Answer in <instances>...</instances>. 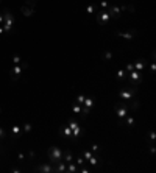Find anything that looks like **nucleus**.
<instances>
[{"label":"nucleus","instance_id":"f257e3e1","mask_svg":"<svg viewBox=\"0 0 156 173\" xmlns=\"http://www.w3.org/2000/svg\"><path fill=\"white\" fill-rule=\"evenodd\" d=\"M3 30H5V33H9L11 30H13V27H14V16L11 11H8V9H5L3 11Z\"/></svg>","mask_w":156,"mask_h":173},{"label":"nucleus","instance_id":"f03ea898","mask_svg":"<svg viewBox=\"0 0 156 173\" xmlns=\"http://www.w3.org/2000/svg\"><path fill=\"white\" fill-rule=\"evenodd\" d=\"M134 92H137V88H133V86H128V88H124L119 92L120 98L124 101H131L134 100Z\"/></svg>","mask_w":156,"mask_h":173},{"label":"nucleus","instance_id":"7ed1b4c3","mask_svg":"<svg viewBox=\"0 0 156 173\" xmlns=\"http://www.w3.org/2000/svg\"><path fill=\"white\" fill-rule=\"evenodd\" d=\"M63 158V151H61L58 147H52L48 150V159H50V164H56V162L61 161Z\"/></svg>","mask_w":156,"mask_h":173},{"label":"nucleus","instance_id":"20e7f679","mask_svg":"<svg viewBox=\"0 0 156 173\" xmlns=\"http://www.w3.org/2000/svg\"><path fill=\"white\" fill-rule=\"evenodd\" d=\"M28 67V64L27 62H22L19 64V66H11V70H9V77L13 81H16L19 77H20V73H22V69H27Z\"/></svg>","mask_w":156,"mask_h":173},{"label":"nucleus","instance_id":"39448f33","mask_svg":"<svg viewBox=\"0 0 156 173\" xmlns=\"http://www.w3.org/2000/svg\"><path fill=\"white\" fill-rule=\"evenodd\" d=\"M125 9H126V6H114V5H109L106 11L109 13L111 17H116V19H117V17L120 16V13L125 11Z\"/></svg>","mask_w":156,"mask_h":173},{"label":"nucleus","instance_id":"423d86ee","mask_svg":"<svg viewBox=\"0 0 156 173\" xmlns=\"http://www.w3.org/2000/svg\"><path fill=\"white\" fill-rule=\"evenodd\" d=\"M109 19H111V16L108 11H97V20L100 25H105Z\"/></svg>","mask_w":156,"mask_h":173},{"label":"nucleus","instance_id":"0eeeda50","mask_svg":"<svg viewBox=\"0 0 156 173\" xmlns=\"http://www.w3.org/2000/svg\"><path fill=\"white\" fill-rule=\"evenodd\" d=\"M116 112H117V116H119V118H120V123L125 120V117H126L128 114H130L126 108H124V106H119V105H116Z\"/></svg>","mask_w":156,"mask_h":173},{"label":"nucleus","instance_id":"6e6552de","mask_svg":"<svg viewBox=\"0 0 156 173\" xmlns=\"http://www.w3.org/2000/svg\"><path fill=\"white\" fill-rule=\"evenodd\" d=\"M117 36H120V37H124V39H133V37L136 36V31H117L116 33Z\"/></svg>","mask_w":156,"mask_h":173},{"label":"nucleus","instance_id":"1a4fd4ad","mask_svg":"<svg viewBox=\"0 0 156 173\" xmlns=\"http://www.w3.org/2000/svg\"><path fill=\"white\" fill-rule=\"evenodd\" d=\"M20 11H22V14H24L25 17H30V16H33V13H35V8L28 6V5H24V6L20 8Z\"/></svg>","mask_w":156,"mask_h":173},{"label":"nucleus","instance_id":"9d476101","mask_svg":"<svg viewBox=\"0 0 156 173\" xmlns=\"http://www.w3.org/2000/svg\"><path fill=\"white\" fill-rule=\"evenodd\" d=\"M35 170H36V172H53V167L50 165V164H44V165L35 167Z\"/></svg>","mask_w":156,"mask_h":173},{"label":"nucleus","instance_id":"9b49d317","mask_svg":"<svg viewBox=\"0 0 156 173\" xmlns=\"http://www.w3.org/2000/svg\"><path fill=\"white\" fill-rule=\"evenodd\" d=\"M66 169H67L66 162L59 161V162H56V167H53V172H66Z\"/></svg>","mask_w":156,"mask_h":173},{"label":"nucleus","instance_id":"f8f14e48","mask_svg":"<svg viewBox=\"0 0 156 173\" xmlns=\"http://www.w3.org/2000/svg\"><path fill=\"white\" fill-rule=\"evenodd\" d=\"M22 133V126L19 125H14L11 128V137H19V134Z\"/></svg>","mask_w":156,"mask_h":173},{"label":"nucleus","instance_id":"ddd939ff","mask_svg":"<svg viewBox=\"0 0 156 173\" xmlns=\"http://www.w3.org/2000/svg\"><path fill=\"white\" fill-rule=\"evenodd\" d=\"M133 67H134V70H142L145 67V61H144V59H137V61L133 64Z\"/></svg>","mask_w":156,"mask_h":173},{"label":"nucleus","instance_id":"4468645a","mask_svg":"<svg viewBox=\"0 0 156 173\" xmlns=\"http://www.w3.org/2000/svg\"><path fill=\"white\" fill-rule=\"evenodd\" d=\"M63 154H64V162H66V164H69V162H72V161H74V154H72L69 150H66Z\"/></svg>","mask_w":156,"mask_h":173},{"label":"nucleus","instance_id":"2eb2a0df","mask_svg":"<svg viewBox=\"0 0 156 173\" xmlns=\"http://www.w3.org/2000/svg\"><path fill=\"white\" fill-rule=\"evenodd\" d=\"M126 117H128V118H126V122L124 120V123H122V125H125V123H126V126H133V125H134V117H133L131 114H128Z\"/></svg>","mask_w":156,"mask_h":173},{"label":"nucleus","instance_id":"dca6fc26","mask_svg":"<svg viewBox=\"0 0 156 173\" xmlns=\"http://www.w3.org/2000/svg\"><path fill=\"white\" fill-rule=\"evenodd\" d=\"M11 62H13V66H19V64H22V58L19 55H14L13 59H11Z\"/></svg>","mask_w":156,"mask_h":173},{"label":"nucleus","instance_id":"f3484780","mask_svg":"<svg viewBox=\"0 0 156 173\" xmlns=\"http://www.w3.org/2000/svg\"><path fill=\"white\" fill-rule=\"evenodd\" d=\"M63 134H64V137H70L72 136V129L69 128V125L63 128Z\"/></svg>","mask_w":156,"mask_h":173},{"label":"nucleus","instance_id":"a211bd4d","mask_svg":"<svg viewBox=\"0 0 156 173\" xmlns=\"http://www.w3.org/2000/svg\"><path fill=\"white\" fill-rule=\"evenodd\" d=\"M86 11L89 14H94V13H97V5H89V6L86 8Z\"/></svg>","mask_w":156,"mask_h":173},{"label":"nucleus","instance_id":"6ab92c4d","mask_svg":"<svg viewBox=\"0 0 156 173\" xmlns=\"http://www.w3.org/2000/svg\"><path fill=\"white\" fill-rule=\"evenodd\" d=\"M66 172H78V167L75 164H72V162H69L67 169H66Z\"/></svg>","mask_w":156,"mask_h":173},{"label":"nucleus","instance_id":"aec40b11","mask_svg":"<svg viewBox=\"0 0 156 173\" xmlns=\"http://www.w3.org/2000/svg\"><path fill=\"white\" fill-rule=\"evenodd\" d=\"M83 105H86L84 108H87V109H91V106H92V98H84V101H83Z\"/></svg>","mask_w":156,"mask_h":173},{"label":"nucleus","instance_id":"412c9836","mask_svg":"<svg viewBox=\"0 0 156 173\" xmlns=\"http://www.w3.org/2000/svg\"><path fill=\"white\" fill-rule=\"evenodd\" d=\"M81 156H83V159H84V161H87V159L92 156V153H91V151H83Z\"/></svg>","mask_w":156,"mask_h":173},{"label":"nucleus","instance_id":"4be33fe9","mask_svg":"<svg viewBox=\"0 0 156 173\" xmlns=\"http://www.w3.org/2000/svg\"><path fill=\"white\" fill-rule=\"evenodd\" d=\"M125 70H119V72H117V78H119V80H124L125 78Z\"/></svg>","mask_w":156,"mask_h":173},{"label":"nucleus","instance_id":"5701e85b","mask_svg":"<svg viewBox=\"0 0 156 173\" xmlns=\"http://www.w3.org/2000/svg\"><path fill=\"white\" fill-rule=\"evenodd\" d=\"M36 3H38V0H27V5H28V6H31V8H35Z\"/></svg>","mask_w":156,"mask_h":173},{"label":"nucleus","instance_id":"b1692460","mask_svg":"<svg viewBox=\"0 0 156 173\" xmlns=\"http://www.w3.org/2000/svg\"><path fill=\"white\" fill-rule=\"evenodd\" d=\"M24 131L25 133H30L31 131V123H25V125H24Z\"/></svg>","mask_w":156,"mask_h":173},{"label":"nucleus","instance_id":"393cba45","mask_svg":"<svg viewBox=\"0 0 156 173\" xmlns=\"http://www.w3.org/2000/svg\"><path fill=\"white\" fill-rule=\"evenodd\" d=\"M80 133H81V126H77V128H75V131L72 133V136H74V137H77Z\"/></svg>","mask_w":156,"mask_h":173},{"label":"nucleus","instance_id":"a878e982","mask_svg":"<svg viewBox=\"0 0 156 173\" xmlns=\"http://www.w3.org/2000/svg\"><path fill=\"white\" fill-rule=\"evenodd\" d=\"M77 126H78L77 122H70V123H69V128H70V129H75Z\"/></svg>","mask_w":156,"mask_h":173},{"label":"nucleus","instance_id":"bb28decb","mask_svg":"<svg viewBox=\"0 0 156 173\" xmlns=\"http://www.w3.org/2000/svg\"><path fill=\"white\" fill-rule=\"evenodd\" d=\"M77 164H78V165H83V164H86V161L83 159V158H78V159H77Z\"/></svg>","mask_w":156,"mask_h":173},{"label":"nucleus","instance_id":"cd10ccee","mask_svg":"<svg viewBox=\"0 0 156 173\" xmlns=\"http://www.w3.org/2000/svg\"><path fill=\"white\" fill-rule=\"evenodd\" d=\"M77 101L83 105V101H84V97H83V95H78V97H77Z\"/></svg>","mask_w":156,"mask_h":173},{"label":"nucleus","instance_id":"c85d7f7f","mask_svg":"<svg viewBox=\"0 0 156 173\" xmlns=\"http://www.w3.org/2000/svg\"><path fill=\"white\" fill-rule=\"evenodd\" d=\"M3 137H5V129L0 126V139H3Z\"/></svg>","mask_w":156,"mask_h":173},{"label":"nucleus","instance_id":"c756f323","mask_svg":"<svg viewBox=\"0 0 156 173\" xmlns=\"http://www.w3.org/2000/svg\"><path fill=\"white\" fill-rule=\"evenodd\" d=\"M74 111H75V112H80V111H81V108L78 106V105H74Z\"/></svg>","mask_w":156,"mask_h":173},{"label":"nucleus","instance_id":"7c9ffc66","mask_svg":"<svg viewBox=\"0 0 156 173\" xmlns=\"http://www.w3.org/2000/svg\"><path fill=\"white\" fill-rule=\"evenodd\" d=\"M3 34H5V30H3V27L0 25V36H3Z\"/></svg>","mask_w":156,"mask_h":173},{"label":"nucleus","instance_id":"2f4dec72","mask_svg":"<svg viewBox=\"0 0 156 173\" xmlns=\"http://www.w3.org/2000/svg\"><path fill=\"white\" fill-rule=\"evenodd\" d=\"M111 56H113L111 53H105V58H106V59H111Z\"/></svg>","mask_w":156,"mask_h":173},{"label":"nucleus","instance_id":"473e14b6","mask_svg":"<svg viewBox=\"0 0 156 173\" xmlns=\"http://www.w3.org/2000/svg\"><path fill=\"white\" fill-rule=\"evenodd\" d=\"M3 24V13H0V25Z\"/></svg>","mask_w":156,"mask_h":173},{"label":"nucleus","instance_id":"72a5a7b5","mask_svg":"<svg viewBox=\"0 0 156 173\" xmlns=\"http://www.w3.org/2000/svg\"><path fill=\"white\" fill-rule=\"evenodd\" d=\"M126 69H128V70H130V72H131V70L134 69V67H133V64H128V67H126Z\"/></svg>","mask_w":156,"mask_h":173},{"label":"nucleus","instance_id":"f704fd0d","mask_svg":"<svg viewBox=\"0 0 156 173\" xmlns=\"http://www.w3.org/2000/svg\"><path fill=\"white\" fill-rule=\"evenodd\" d=\"M150 139H152V140H155V133H153V131L150 133Z\"/></svg>","mask_w":156,"mask_h":173},{"label":"nucleus","instance_id":"c9c22d12","mask_svg":"<svg viewBox=\"0 0 156 173\" xmlns=\"http://www.w3.org/2000/svg\"><path fill=\"white\" fill-rule=\"evenodd\" d=\"M92 151H98V147H97V145H92Z\"/></svg>","mask_w":156,"mask_h":173},{"label":"nucleus","instance_id":"e433bc0d","mask_svg":"<svg viewBox=\"0 0 156 173\" xmlns=\"http://www.w3.org/2000/svg\"><path fill=\"white\" fill-rule=\"evenodd\" d=\"M0 112H2V108H0Z\"/></svg>","mask_w":156,"mask_h":173},{"label":"nucleus","instance_id":"4c0bfd02","mask_svg":"<svg viewBox=\"0 0 156 173\" xmlns=\"http://www.w3.org/2000/svg\"><path fill=\"white\" fill-rule=\"evenodd\" d=\"M116 2H117V0H116Z\"/></svg>","mask_w":156,"mask_h":173}]
</instances>
